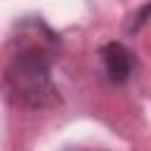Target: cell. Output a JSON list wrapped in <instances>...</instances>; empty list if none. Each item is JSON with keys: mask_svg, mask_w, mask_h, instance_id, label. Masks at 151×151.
<instances>
[{"mask_svg": "<svg viewBox=\"0 0 151 151\" xmlns=\"http://www.w3.org/2000/svg\"><path fill=\"white\" fill-rule=\"evenodd\" d=\"M101 64H104V73H106L109 83L120 85V83H125V80L132 76L134 57H132V52H130L125 45H120V42H109V45L101 50Z\"/></svg>", "mask_w": 151, "mask_h": 151, "instance_id": "obj_2", "label": "cell"}, {"mask_svg": "<svg viewBox=\"0 0 151 151\" xmlns=\"http://www.w3.org/2000/svg\"><path fill=\"white\" fill-rule=\"evenodd\" d=\"M61 40L40 19H21L7 45L5 90L9 101L24 109L42 111L59 101L52 68L59 61Z\"/></svg>", "mask_w": 151, "mask_h": 151, "instance_id": "obj_1", "label": "cell"}]
</instances>
